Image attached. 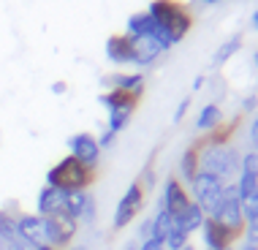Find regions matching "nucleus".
<instances>
[{"label": "nucleus", "instance_id": "1", "mask_svg": "<svg viewBox=\"0 0 258 250\" xmlns=\"http://www.w3.org/2000/svg\"><path fill=\"white\" fill-rule=\"evenodd\" d=\"M147 14L158 25L155 41L160 44L163 52H169L171 46H177L179 41L193 30V22H196L190 6H185L182 0H152L147 6Z\"/></svg>", "mask_w": 258, "mask_h": 250}, {"label": "nucleus", "instance_id": "2", "mask_svg": "<svg viewBox=\"0 0 258 250\" xmlns=\"http://www.w3.org/2000/svg\"><path fill=\"white\" fill-rule=\"evenodd\" d=\"M239 152L231 144H204L199 142V171L218 177L220 182L231 185V179L239 174Z\"/></svg>", "mask_w": 258, "mask_h": 250}, {"label": "nucleus", "instance_id": "3", "mask_svg": "<svg viewBox=\"0 0 258 250\" xmlns=\"http://www.w3.org/2000/svg\"><path fill=\"white\" fill-rule=\"evenodd\" d=\"M95 182V169H90L82 161H76L74 155L60 158L57 163L46 171V185L57 188L62 193H74V191H87Z\"/></svg>", "mask_w": 258, "mask_h": 250}, {"label": "nucleus", "instance_id": "4", "mask_svg": "<svg viewBox=\"0 0 258 250\" xmlns=\"http://www.w3.org/2000/svg\"><path fill=\"white\" fill-rule=\"evenodd\" d=\"M187 185H190V191H187V193H190V201L207 215V218H212L215 210H218L220 201H223L226 182H220V179L212 177V174H204V171H199V174L193 177Z\"/></svg>", "mask_w": 258, "mask_h": 250}, {"label": "nucleus", "instance_id": "5", "mask_svg": "<svg viewBox=\"0 0 258 250\" xmlns=\"http://www.w3.org/2000/svg\"><path fill=\"white\" fill-rule=\"evenodd\" d=\"M212 220L226 228L234 239H242L245 237V215H242V201H239V193H236V185H226V193H223V201L220 207L215 210Z\"/></svg>", "mask_w": 258, "mask_h": 250}, {"label": "nucleus", "instance_id": "6", "mask_svg": "<svg viewBox=\"0 0 258 250\" xmlns=\"http://www.w3.org/2000/svg\"><path fill=\"white\" fill-rule=\"evenodd\" d=\"M144 185L139 182V177L134 179V182L128 185V191L122 193V199L117 201V210H114V218H111V226H114V231H120V228L131 226L134 223V218L139 212H142L144 207Z\"/></svg>", "mask_w": 258, "mask_h": 250}, {"label": "nucleus", "instance_id": "7", "mask_svg": "<svg viewBox=\"0 0 258 250\" xmlns=\"http://www.w3.org/2000/svg\"><path fill=\"white\" fill-rule=\"evenodd\" d=\"M76 231H79V223L66 212H54L49 218H44V234H46V245L66 250L71 242L76 239Z\"/></svg>", "mask_w": 258, "mask_h": 250}, {"label": "nucleus", "instance_id": "8", "mask_svg": "<svg viewBox=\"0 0 258 250\" xmlns=\"http://www.w3.org/2000/svg\"><path fill=\"white\" fill-rule=\"evenodd\" d=\"M68 155H74L76 161H82L90 169H98V161H101V147H98V139L87 131L82 134H74L68 139Z\"/></svg>", "mask_w": 258, "mask_h": 250}, {"label": "nucleus", "instance_id": "9", "mask_svg": "<svg viewBox=\"0 0 258 250\" xmlns=\"http://www.w3.org/2000/svg\"><path fill=\"white\" fill-rule=\"evenodd\" d=\"M187 207H190V193H187L185 182L179 177H169L163 188V201H160V210H166L174 220L182 215Z\"/></svg>", "mask_w": 258, "mask_h": 250}, {"label": "nucleus", "instance_id": "10", "mask_svg": "<svg viewBox=\"0 0 258 250\" xmlns=\"http://www.w3.org/2000/svg\"><path fill=\"white\" fill-rule=\"evenodd\" d=\"M62 212L71 215L76 223H93V220H95V199H93V193H90V191L66 193Z\"/></svg>", "mask_w": 258, "mask_h": 250}, {"label": "nucleus", "instance_id": "11", "mask_svg": "<svg viewBox=\"0 0 258 250\" xmlns=\"http://www.w3.org/2000/svg\"><path fill=\"white\" fill-rule=\"evenodd\" d=\"M17 237L27 242L30 247L46 245V234H44V218L36 212H19L17 215Z\"/></svg>", "mask_w": 258, "mask_h": 250}, {"label": "nucleus", "instance_id": "12", "mask_svg": "<svg viewBox=\"0 0 258 250\" xmlns=\"http://www.w3.org/2000/svg\"><path fill=\"white\" fill-rule=\"evenodd\" d=\"M128 41H131V62L139 68L152 66V62L163 54L160 44L152 36H128Z\"/></svg>", "mask_w": 258, "mask_h": 250}, {"label": "nucleus", "instance_id": "13", "mask_svg": "<svg viewBox=\"0 0 258 250\" xmlns=\"http://www.w3.org/2000/svg\"><path fill=\"white\" fill-rule=\"evenodd\" d=\"M201 239H204L207 250H231L234 247V237L223 228L218 220L204 218V226H201Z\"/></svg>", "mask_w": 258, "mask_h": 250}, {"label": "nucleus", "instance_id": "14", "mask_svg": "<svg viewBox=\"0 0 258 250\" xmlns=\"http://www.w3.org/2000/svg\"><path fill=\"white\" fill-rule=\"evenodd\" d=\"M103 85L109 90H122V93H131V95H144V87H147V79L144 74H109L103 76Z\"/></svg>", "mask_w": 258, "mask_h": 250}, {"label": "nucleus", "instance_id": "15", "mask_svg": "<svg viewBox=\"0 0 258 250\" xmlns=\"http://www.w3.org/2000/svg\"><path fill=\"white\" fill-rule=\"evenodd\" d=\"M98 103L106 112H136L139 106V95H131V93H122V90H106V93L98 95Z\"/></svg>", "mask_w": 258, "mask_h": 250}, {"label": "nucleus", "instance_id": "16", "mask_svg": "<svg viewBox=\"0 0 258 250\" xmlns=\"http://www.w3.org/2000/svg\"><path fill=\"white\" fill-rule=\"evenodd\" d=\"M62 201H66V193L57 191V188L44 185L38 191V199H36V215L49 218V215H54V212H62Z\"/></svg>", "mask_w": 258, "mask_h": 250}, {"label": "nucleus", "instance_id": "17", "mask_svg": "<svg viewBox=\"0 0 258 250\" xmlns=\"http://www.w3.org/2000/svg\"><path fill=\"white\" fill-rule=\"evenodd\" d=\"M106 57H109V62H114V66H131V41H128V33H125V36L114 33V36L106 38Z\"/></svg>", "mask_w": 258, "mask_h": 250}, {"label": "nucleus", "instance_id": "18", "mask_svg": "<svg viewBox=\"0 0 258 250\" xmlns=\"http://www.w3.org/2000/svg\"><path fill=\"white\" fill-rule=\"evenodd\" d=\"M242 44H245V38H242V33H234V36H228L223 44L215 49V54H212V66L215 68H220V66H226L228 60L234 57L236 52L242 49Z\"/></svg>", "mask_w": 258, "mask_h": 250}, {"label": "nucleus", "instance_id": "19", "mask_svg": "<svg viewBox=\"0 0 258 250\" xmlns=\"http://www.w3.org/2000/svg\"><path fill=\"white\" fill-rule=\"evenodd\" d=\"M155 33H158V25L147 11H136L128 17V36H152L155 38Z\"/></svg>", "mask_w": 258, "mask_h": 250}, {"label": "nucleus", "instance_id": "20", "mask_svg": "<svg viewBox=\"0 0 258 250\" xmlns=\"http://www.w3.org/2000/svg\"><path fill=\"white\" fill-rule=\"evenodd\" d=\"M220 122H223V109H220V103H207V106H201V112H199V117H196V131H201V134H209V131H215Z\"/></svg>", "mask_w": 258, "mask_h": 250}, {"label": "nucleus", "instance_id": "21", "mask_svg": "<svg viewBox=\"0 0 258 250\" xmlns=\"http://www.w3.org/2000/svg\"><path fill=\"white\" fill-rule=\"evenodd\" d=\"M204 218H207V215L201 212L199 207L190 201V207H187V210H185L182 215H179V218L174 220V223H177V228H182V231L187 234V237H190V234L201 231V226H204Z\"/></svg>", "mask_w": 258, "mask_h": 250}, {"label": "nucleus", "instance_id": "22", "mask_svg": "<svg viewBox=\"0 0 258 250\" xmlns=\"http://www.w3.org/2000/svg\"><path fill=\"white\" fill-rule=\"evenodd\" d=\"M177 226L174 223V218L166 210H158L155 212V218L150 220V237L152 239H158V242H166V237L171 234V228Z\"/></svg>", "mask_w": 258, "mask_h": 250}, {"label": "nucleus", "instance_id": "23", "mask_svg": "<svg viewBox=\"0 0 258 250\" xmlns=\"http://www.w3.org/2000/svg\"><path fill=\"white\" fill-rule=\"evenodd\" d=\"M179 174H182L185 182H190V179L199 174V142H193L190 147L182 152V158H179Z\"/></svg>", "mask_w": 258, "mask_h": 250}, {"label": "nucleus", "instance_id": "24", "mask_svg": "<svg viewBox=\"0 0 258 250\" xmlns=\"http://www.w3.org/2000/svg\"><path fill=\"white\" fill-rule=\"evenodd\" d=\"M236 131V122H231V125H226V122H220L215 131H209V134L201 139L204 144H228L231 142V134Z\"/></svg>", "mask_w": 258, "mask_h": 250}, {"label": "nucleus", "instance_id": "25", "mask_svg": "<svg viewBox=\"0 0 258 250\" xmlns=\"http://www.w3.org/2000/svg\"><path fill=\"white\" fill-rule=\"evenodd\" d=\"M17 215L9 210H0V237H17Z\"/></svg>", "mask_w": 258, "mask_h": 250}, {"label": "nucleus", "instance_id": "26", "mask_svg": "<svg viewBox=\"0 0 258 250\" xmlns=\"http://www.w3.org/2000/svg\"><path fill=\"white\" fill-rule=\"evenodd\" d=\"M187 242H190V237H187L182 228L174 226L171 234H169V237H166V242H163V247H166V250H179V247H185Z\"/></svg>", "mask_w": 258, "mask_h": 250}, {"label": "nucleus", "instance_id": "27", "mask_svg": "<svg viewBox=\"0 0 258 250\" xmlns=\"http://www.w3.org/2000/svg\"><path fill=\"white\" fill-rule=\"evenodd\" d=\"M239 171L258 177V152L255 150H250V152H245V155L239 158Z\"/></svg>", "mask_w": 258, "mask_h": 250}, {"label": "nucleus", "instance_id": "28", "mask_svg": "<svg viewBox=\"0 0 258 250\" xmlns=\"http://www.w3.org/2000/svg\"><path fill=\"white\" fill-rule=\"evenodd\" d=\"M139 182L144 185V191H150V188L155 185V152L150 155V161H147V166H144V171L139 174Z\"/></svg>", "mask_w": 258, "mask_h": 250}, {"label": "nucleus", "instance_id": "29", "mask_svg": "<svg viewBox=\"0 0 258 250\" xmlns=\"http://www.w3.org/2000/svg\"><path fill=\"white\" fill-rule=\"evenodd\" d=\"M0 250H36L19 237H0Z\"/></svg>", "mask_w": 258, "mask_h": 250}, {"label": "nucleus", "instance_id": "30", "mask_svg": "<svg viewBox=\"0 0 258 250\" xmlns=\"http://www.w3.org/2000/svg\"><path fill=\"white\" fill-rule=\"evenodd\" d=\"M187 109H190V95H185V98L177 103V109H174V117H171V122H182V117L187 114Z\"/></svg>", "mask_w": 258, "mask_h": 250}, {"label": "nucleus", "instance_id": "31", "mask_svg": "<svg viewBox=\"0 0 258 250\" xmlns=\"http://www.w3.org/2000/svg\"><path fill=\"white\" fill-rule=\"evenodd\" d=\"M245 245L258 250V228H245Z\"/></svg>", "mask_w": 258, "mask_h": 250}, {"label": "nucleus", "instance_id": "32", "mask_svg": "<svg viewBox=\"0 0 258 250\" xmlns=\"http://www.w3.org/2000/svg\"><path fill=\"white\" fill-rule=\"evenodd\" d=\"M114 139H117V134H111V131H103V134L98 136V147H101V150L111 147V144H114Z\"/></svg>", "mask_w": 258, "mask_h": 250}, {"label": "nucleus", "instance_id": "33", "mask_svg": "<svg viewBox=\"0 0 258 250\" xmlns=\"http://www.w3.org/2000/svg\"><path fill=\"white\" fill-rule=\"evenodd\" d=\"M255 106H258V95H247L245 101H242V112H255Z\"/></svg>", "mask_w": 258, "mask_h": 250}, {"label": "nucleus", "instance_id": "34", "mask_svg": "<svg viewBox=\"0 0 258 250\" xmlns=\"http://www.w3.org/2000/svg\"><path fill=\"white\" fill-rule=\"evenodd\" d=\"M139 250H166V247H163V242H158V239L150 237V239L142 242V247H139Z\"/></svg>", "mask_w": 258, "mask_h": 250}, {"label": "nucleus", "instance_id": "35", "mask_svg": "<svg viewBox=\"0 0 258 250\" xmlns=\"http://www.w3.org/2000/svg\"><path fill=\"white\" fill-rule=\"evenodd\" d=\"M250 142H253V147L258 152V114L253 117V122H250Z\"/></svg>", "mask_w": 258, "mask_h": 250}, {"label": "nucleus", "instance_id": "36", "mask_svg": "<svg viewBox=\"0 0 258 250\" xmlns=\"http://www.w3.org/2000/svg\"><path fill=\"white\" fill-rule=\"evenodd\" d=\"M66 90H68L66 82H54V85H52V93H54V95H62Z\"/></svg>", "mask_w": 258, "mask_h": 250}, {"label": "nucleus", "instance_id": "37", "mask_svg": "<svg viewBox=\"0 0 258 250\" xmlns=\"http://www.w3.org/2000/svg\"><path fill=\"white\" fill-rule=\"evenodd\" d=\"M204 82H207V76H204V74L196 76V79H193V90H201V87H204Z\"/></svg>", "mask_w": 258, "mask_h": 250}, {"label": "nucleus", "instance_id": "38", "mask_svg": "<svg viewBox=\"0 0 258 250\" xmlns=\"http://www.w3.org/2000/svg\"><path fill=\"white\" fill-rule=\"evenodd\" d=\"M199 3H204V6H218L220 0H199Z\"/></svg>", "mask_w": 258, "mask_h": 250}, {"label": "nucleus", "instance_id": "39", "mask_svg": "<svg viewBox=\"0 0 258 250\" xmlns=\"http://www.w3.org/2000/svg\"><path fill=\"white\" fill-rule=\"evenodd\" d=\"M253 27L258 30V9H255V14H253Z\"/></svg>", "mask_w": 258, "mask_h": 250}, {"label": "nucleus", "instance_id": "40", "mask_svg": "<svg viewBox=\"0 0 258 250\" xmlns=\"http://www.w3.org/2000/svg\"><path fill=\"white\" fill-rule=\"evenodd\" d=\"M36 250H57V247H52V245H38Z\"/></svg>", "mask_w": 258, "mask_h": 250}, {"label": "nucleus", "instance_id": "41", "mask_svg": "<svg viewBox=\"0 0 258 250\" xmlns=\"http://www.w3.org/2000/svg\"><path fill=\"white\" fill-rule=\"evenodd\" d=\"M71 250H90L87 245H76V247H71Z\"/></svg>", "mask_w": 258, "mask_h": 250}, {"label": "nucleus", "instance_id": "42", "mask_svg": "<svg viewBox=\"0 0 258 250\" xmlns=\"http://www.w3.org/2000/svg\"><path fill=\"white\" fill-rule=\"evenodd\" d=\"M179 250H196V247H193L190 242H187V245H185V247H179Z\"/></svg>", "mask_w": 258, "mask_h": 250}, {"label": "nucleus", "instance_id": "43", "mask_svg": "<svg viewBox=\"0 0 258 250\" xmlns=\"http://www.w3.org/2000/svg\"><path fill=\"white\" fill-rule=\"evenodd\" d=\"M253 66H255V68H258V52H255V54H253Z\"/></svg>", "mask_w": 258, "mask_h": 250}, {"label": "nucleus", "instance_id": "44", "mask_svg": "<svg viewBox=\"0 0 258 250\" xmlns=\"http://www.w3.org/2000/svg\"><path fill=\"white\" fill-rule=\"evenodd\" d=\"M239 250H253V247H247V245H242V247H239Z\"/></svg>", "mask_w": 258, "mask_h": 250}, {"label": "nucleus", "instance_id": "45", "mask_svg": "<svg viewBox=\"0 0 258 250\" xmlns=\"http://www.w3.org/2000/svg\"><path fill=\"white\" fill-rule=\"evenodd\" d=\"M128 250H134V247H128Z\"/></svg>", "mask_w": 258, "mask_h": 250}, {"label": "nucleus", "instance_id": "46", "mask_svg": "<svg viewBox=\"0 0 258 250\" xmlns=\"http://www.w3.org/2000/svg\"><path fill=\"white\" fill-rule=\"evenodd\" d=\"M231 250H234V247H231Z\"/></svg>", "mask_w": 258, "mask_h": 250}]
</instances>
